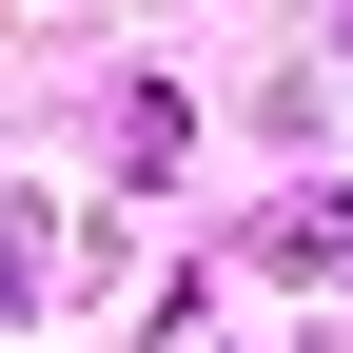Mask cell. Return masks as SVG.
<instances>
[{
    "instance_id": "6da1fadb",
    "label": "cell",
    "mask_w": 353,
    "mask_h": 353,
    "mask_svg": "<svg viewBox=\"0 0 353 353\" xmlns=\"http://www.w3.org/2000/svg\"><path fill=\"white\" fill-rule=\"evenodd\" d=\"M275 255H294V275H353V196H294V216H275Z\"/></svg>"
}]
</instances>
